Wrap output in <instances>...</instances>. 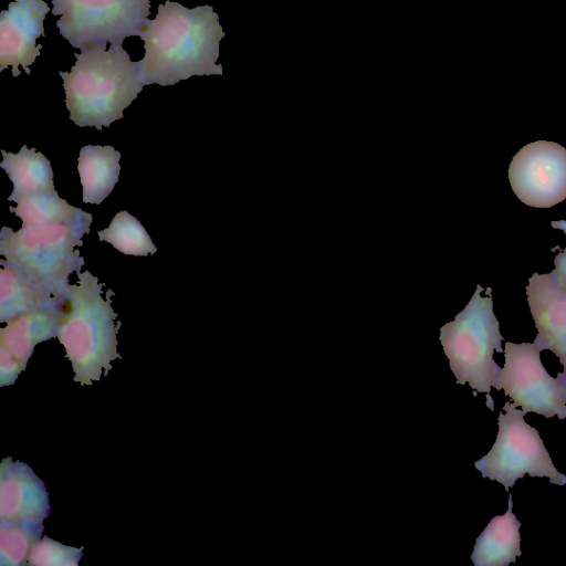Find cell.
<instances>
[{"label":"cell","instance_id":"30bf717a","mask_svg":"<svg viewBox=\"0 0 566 566\" xmlns=\"http://www.w3.org/2000/svg\"><path fill=\"white\" fill-rule=\"evenodd\" d=\"M43 0H15L0 13V73L9 65L17 77L21 65L27 74L30 65L40 55L42 44L36 39L44 34L43 22L50 12Z\"/></svg>","mask_w":566,"mask_h":566},{"label":"cell","instance_id":"8fae6325","mask_svg":"<svg viewBox=\"0 0 566 566\" xmlns=\"http://www.w3.org/2000/svg\"><path fill=\"white\" fill-rule=\"evenodd\" d=\"M527 302L537 336L534 344L539 350L554 353L563 365L557 377L566 385V293L553 273H534L526 286Z\"/></svg>","mask_w":566,"mask_h":566},{"label":"cell","instance_id":"ba28073f","mask_svg":"<svg viewBox=\"0 0 566 566\" xmlns=\"http://www.w3.org/2000/svg\"><path fill=\"white\" fill-rule=\"evenodd\" d=\"M504 367L499 384L505 395L514 400V408L536 412L546 418H566V388L548 375L541 361V350L533 343H505Z\"/></svg>","mask_w":566,"mask_h":566},{"label":"cell","instance_id":"7402d4cb","mask_svg":"<svg viewBox=\"0 0 566 566\" xmlns=\"http://www.w3.org/2000/svg\"><path fill=\"white\" fill-rule=\"evenodd\" d=\"M27 365L0 346V386L13 385Z\"/></svg>","mask_w":566,"mask_h":566},{"label":"cell","instance_id":"d6986e66","mask_svg":"<svg viewBox=\"0 0 566 566\" xmlns=\"http://www.w3.org/2000/svg\"><path fill=\"white\" fill-rule=\"evenodd\" d=\"M98 238L126 255L146 256L157 251L145 228L127 211L116 213L109 227L98 232Z\"/></svg>","mask_w":566,"mask_h":566},{"label":"cell","instance_id":"6da1fadb","mask_svg":"<svg viewBox=\"0 0 566 566\" xmlns=\"http://www.w3.org/2000/svg\"><path fill=\"white\" fill-rule=\"evenodd\" d=\"M139 36L145 56L137 62L143 85H174L193 75L222 74L217 64L219 42L224 36L218 14L210 6L193 9L166 1L154 20H147Z\"/></svg>","mask_w":566,"mask_h":566},{"label":"cell","instance_id":"2e32d148","mask_svg":"<svg viewBox=\"0 0 566 566\" xmlns=\"http://www.w3.org/2000/svg\"><path fill=\"white\" fill-rule=\"evenodd\" d=\"M3 159L0 167L6 170L13 184L9 201L38 192L55 190L53 170L49 159L34 148L22 146L18 154L2 150Z\"/></svg>","mask_w":566,"mask_h":566},{"label":"cell","instance_id":"277c9868","mask_svg":"<svg viewBox=\"0 0 566 566\" xmlns=\"http://www.w3.org/2000/svg\"><path fill=\"white\" fill-rule=\"evenodd\" d=\"M92 214L72 221L24 228L14 232L3 227L0 254L20 275L49 294L59 296L69 284V276L85 263L75 247L90 232Z\"/></svg>","mask_w":566,"mask_h":566},{"label":"cell","instance_id":"9c48e42d","mask_svg":"<svg viewBox=\"0 0 566 566\" xmlns=\"http://www.w3.org/2000/svg\"><path fill=\"white\" fill-rule=\"evenodd\" d=\"M509 179L513 192L533 208H551L566 199V148L537 140L512 158Z\"/></svg>","mask_w":566,"mask_h":566},{"label":"cell","instance_id":"8992f818","mask_svg":"<svg viewBox=\"0 0 566 566\" xmlns=\"http://www.w3.org/2000/svg\"><path fill=\"white\" fill-rule=\"evenodd\" d=\"M60 34L84 51L99 44H122L139 36L148 20L150 0H51Z\"/></svg>","mask_w":566,"mask_h":566},{"label":"cell","instance_id":"3957f363","mask_svg":"<svg viewBox=\"0 0 566 566\" xmlns=\"http://www.w3.org/2000/svg\"><path fill=\"white\" fill-rule=\"evenodd\" d=\"M78 284H67L61 294V314L57 328L65 357L74 371V381L91 385L98 381L103 371L113 368L112 361L120 358L117 353V314L111 306L112 290L104 300L103 283L88 271H76Z\"/></svg>","mask_w":566,"mask_h":566},{"label":"cell","instance_id":"e0dca14e","mask_svg":"<svg viewBox=\"0 0 566 566\" xmlns=\"http://www.w3.org/2000/svg\"><path fill=\"white\" fill-rule=\"evenodd\" d=\"M0 322L55 302L53 296L15 272L6 260H0Z\"/></svg>","mask_w":566,"mask_h":566},{"label":"cell","instance_id":"7c38bea8","mask_svg":"<svg viewBox=\"0 0 566 566\" xmlns=\"http://www.w3.org/2000/svg\"><path fill=\"white\" fill-rule=\"evenodd\" d=\"M45 484L25 463L4 458L0 464V520L40 522L50 515Z\"/></svg>","mask_w":566,"mask_h":566},{"label":"cell","instance_id":"44dd1931","mask_svg":"<svg viewBox=\"0 0 566 566\" xmlns=\"http://www.w3.org/2000/svg\"><path fill=\"white\" fill-rule=\"evenodd\" d=\"M83 547L63 545L48 536L33 543L27 564L33 566H77Z\"/></svg>","mask_w":566,"mask_h":566},{"label":"cell","instance_id":"ac0fdd59","mask_svg":"<svg viewBox=\"0 0 566 566\" xmlns=\"http://www.w3.org/2000/svg\"><path fill=\"white\" fill-rule=\"evenodd\" d=\"M17 207H9L22 220V227H38L57 221H72L87 214L70 206L55 190L28 195L15 200Z\"/></svg>","mask_w":566,"mask_h":566},{"label":"cell","instance_id":"5bb4252c","mask_svg":"<svg viewBox=\"0 0 566 566\" xmlns=\"http://www.w3.org/2000/svg\"><path fill=\"white\" fill-rule=\"evenodd\" d=\"M503 515L494 516L476 538L471 559L475 566H507L522 555L521 523L513 514L512 495Z\"/></svg>","mask_w":566,"mask_h":566},{"label":"cell","instance_id":"603a6c76","mask_svg":"<svg viewBox=\"0 0 566 566\" xmlns=\"http://www.w3.org/2000/svg\"><path fill=\"white\" fill-rule=\"evenodd\" d=\"M554 250H559L560 252L554 259L555 270L552 273L560 289L566 293V248L560 249L557 245L553 248Z\"/></svg>","mask_w":566,"mask_h":566},{"label":"cell","instance_id":"7a4b0ae2","mask_svg":"<svg viewBox=\"0 0 566 566\" xmlns=\"http://www.w3.org/2000/svg\"><path fill=\"white\" fill-rule=\"evenodd\" d=\"M70 72H59L63 80L70 119L80 127H108L142 92L137 62L122 44H106L74 54Z\"/></svg>","mask_w":566,"mask_h":566},{"label":"cell","instance_id":"d4e9b609","mask_svg":"<svg viewBox=\"0 0 566 566\" xmlns=\"http://www.w3.org/2000/svg\"><path fill=\"white\" fill-rule=\"evenodd\" d=\"M564 386H565V388H566V385H564Z\"/></svg>","mask_w":566,"mask_h":566},{"label":"cell","instance_id":"4fadbf2b","mask_svg":"<svg viewBox=\"0 0 566 566\" xmlns=\"http://www.w3.org/2000/svg\"><path fill=\"white\" fill-rule=\"evenodd\" d=\"M60 314L61 295L50 305L11 318L0 328V346L27 365L35 345L57 335Z\"/></svg>","mask_w":566,"mask_h":566},{"label":"cell","instance_id":"ffe728a7","mask_svg":"<svg viewBox=\"0 0 566 566\" xmlns=\"http://www.w3.org/2000/svg\"><path fill=\"white\" fill-rule=\"evenodd\" d=\"M44 530L40 522H8L0 520V565L27 564L30 549Z\"/></svg>","mask_w":566,"mask_h":566},{"label":"cell","instance_id":"cb8c5ba5","mask_svg":"<svg viewBox=\"0 0 566 566\" xmlns=\"http://www.w3.org/2000/svg\"><path fill=\"white\" fill-rule=\"evenodd\" d=\"M551 226L554 229L563 230L566 233V220H559V221H552Z\"/></svg>","mask_w":566,"mask_h":566},{"label":"cell","instance_id":"5b68a950","mask_svg":"<svg viewBox=\"0 0 566 566\" xmlns=\"http://www.w3.org/2000/svg\"><path fill=\"white\" fill-rule=\"evenodd\" d=\"M482 290L478 284L467 306L440 328L439 338L457 384L469 382L474 396L485 392L486 406L493 410L491 387L501 390V367L495 364L493 354L503 352L502 336L493 312L492 290L488 287L486 295L481 296Z\"/></svg>","mask_w":566,"mask_h":566},{"label":"cell","instance_id":"52a82bcc","mask_svg":"<svg viewBox=\"0 0 566 566\" xmlns=\"http://www.w3.org/2000/svg\"><path fill=\"white\" fill-rule=\"evenodd\" d=\"M503 409L492 449L474 463L482 476L500 482L506 491L525 473L547 476L552 484H566V475L554 467L538 431L525 422L526 413L510 402Z\"/></svg>","mask_w":566,"mask_h":566},{"label":"cell","instance_id":"9a60e30c","mask_svg":"<svg viewBox=\"0 0 566 566\" xmlns=\"http://www.w3.org/2000/svg\"><path fill=\"white\" fill-rule=\"evenodd\" d=\"M120 154L112 146L87 145L80 150L77 170L85 203H101L114 189Z\"/></svg>","mask_w":566,"mask_h":566}]
</instances>
